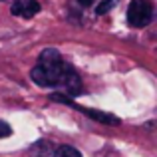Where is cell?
<instances>
[{
	"instance_id": "cell-4",
	"label": "cell",
	"mask_w": 157,
	"mask_h": 157,
	"mask_svg": "<svg viewBox=\"0 0 157 157\" xmlns=\"http://www.w3.org/2000/svg\"><path fill=\"white\" fill-rule=\"evenodd\" d=\"M72 109L82 111V113H86L90 119H94V121H98V123H104V125H119V117H117V115H113V113H107V111L88 109V107H84V105H78L76 101H74Z\"/></svg>"
},
{
	"instance_id": "cell-7",
	"label": "cell",
	"mask_w": 157,
	"mask_h": 157,
	"mask_svg": "<svg viewBox=\"0 0 157 157\" xmlns=\"http://www.w3.org/2000/svg\"><path fill=\"white\" fill-rule=\"evenodd\" d=\"M10 135H12V127L8 125L6 121L0 119V139H2V137H10Z\"/></svg>"
},
{
	"instance_id": "cell-3",
	"label": "cell",
	"mask_w": 157,
	"mask_h": 157,
	"mask_svg": "<svg viewBox=\"0 0 157 157\" xmlns=\"http://www.w3.org/2000/svg\"><path fill=\"white\" fill-rule=\"evenodd\" d=\"M10 12L18 18H34L40 12V2L38 0H12L10 2Z\"/></svg>"
},
{
	"instance_id": "cell-6",
	"label": "cell",
	"mask_w": 157,
	"mask_h": 157,
	"mask_svg": "<svg viewBox=\"0 0 157 157\" xmlns=\"http://www.w3.org/2000/svg\"><path fill=\"white\" fill-rule=\"evenodd\" d=\"M115 4H117V0H101V2L98 4V8H96V14H98V16L107 14L111 8H115Z\"/></svg>"
},
{
	"instance_id": "cell-2",
	"label": "cell",
	"mask_w": 157,
	"mask_h": 157,
	"mask_svg": "<svg viewBox=\"0 0 157 157\" xmlns=\"http://www.w3.org/2000/svg\"><path fill=\"white\" fill-rule=\"evenodd\" d=\"M153 20V4L149 0H131L127 6V22L131 28H145Z\"/></svg>"
},
{
	"instance_id": "cell-9",
	"label": "cell",
	"mask_w": 157,
	"mask_h": 157,
	"mask_svg": "<svg viewBox=\"0 0 157 157\" xmlns=\"http://www.w3.org/2000/svg\"><path fill=\"white\" fill-rule=\"evenodd\" d=\"M0 2H12V0H0Z\"/></svg>"
},
{
	"instance_id": "cell-8",
	"label": "cell",
	"mask_w": 157,
	"mask_h": 157,
	"mask_svg": "<svg viewBox=\"0 0 157 157\" xmlns=\"http://www.w3.org/2000/svg\"><path fill=\"white\" fill-rule=\"evenodd\" d=\"M78 4L84 6V8H88V6H92V4H94V0H78Z\"/></svg>"
},
{
	"instance_id": "cell-1",
	"label": "cell",
	"mask_w": 157,
	"mask_h": 157,
	"mask_svg": "<svg viewBox=\"0 0 157 157\" xmlns=\"http://www.w3.org/2000/svg\"><path fill=\"white\" fill-rule=\"evenodd\" d=\"M30 78L40 88L58 90L70 98H76L82 94V78L70 62L62 58V54L54 48H46L38 56V64L32 68Z\"/></svg>"
},
{
	"instance_id": "cell-5",
	"label": "cell",
	"mask_w": 157,
	"mask_h": 157,
	"mask_svg": "<svg viewBox=\"0 0 157 157\" xmlns=\"http://www.w3.org/2000/svg\"><path fill=\"white\" fill-rule=\"evenodd\" d=\"M52 157H82V153L72 145H60V147L54 149Z\"/></svg>"
}]
</instances>
